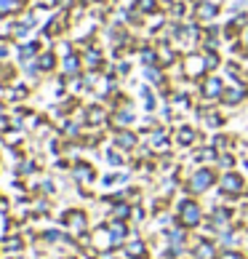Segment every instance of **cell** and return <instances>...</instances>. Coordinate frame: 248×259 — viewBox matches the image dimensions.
I'll list each match as a JSON object with an SVG mask.
<instances>
[{
	"mask_svg": "<svg viewBox=\"0 0 248 259\" xmlns=\"http://www.w3.org/2000/svg\"><path fill=\"white\" fill-rule=\"evenodd\" d=\"M219 185V168L216 166H192L184 174L182 182V193L184 195H195V198H203L208 193H214Z\"/></svg>",
	"mask_w": 248,
	"mask_h": 259,
	"instance_id": "obj_1",
	"label": "cell"
},
{
	"mask_svg": "<svg viewBox=\"0 0 248 259\" xmlns=\"http://www.w3.org/2000/svg\"><path fill=\"white\" fill-rule=\"evenodd\" d=\"M174 214H176V225H182L189 233L203 227V222H206V208L200 203V198H195V195L182 193V198L174 203Z\"/></svg>",
	"mask_w": 248,
	"mask_h": 259,
	"instance_id": "obj_2",
	"label": "cell"
},
{
	"mask_svg": "<svg viewBox=\"0 0 248 259\" xmlns=\"http://www.w3.org/2000/svg\"><path fill=\"white\" fill-rule=\"evenodd\" d=\"M203 35H206V27L197 22V19H184L179 32L171 37V43L176 46L182 54H189V51H200V43H203Z\"/></svg>",
	"mask_w": 248,
	"mask_h": 259,
	"instance_id": "obj_3",
	"label": "cell"
},
{
	"mask_svg": "<svg viewBox=\"0 0 248 259\" xmlns=\"http://www.w3.org/2000/svg\"><path fill=\"white\" fill-rule=\"evenodd\" d=\"M224 89H227L224 75L222 72H208L203 80L195 83V97H197V102H206V104H222Z\"/></svg>",
	"mask_w": 248,
	"mask_h": 259,
	"instance_id": "obj_4",
	"label": "cell"
},
{
	"mask_svg": "<svg viewBox=\"0 0 248 259\" xmlns=\"http://www.w3.org/2000/svg\"><path fill=\"white\" fill-rule=\"evenodd\" d=\"M245 187H248V177L240 174L237 168H232V171H219V185H216V190H222L230 203H232V200L245 198Z\"/></svg>",
	"mask_w": 248,
	"mask_h": 259,
	"instance_id": "obj_5",
	"label": "cell"
},
{
	"mask_svg": "<svg viewBox=\"0 0 248 259\" xmlns=\"http://www.w3.org/2000/svg\"><path fill=\"white\" fill-rule=\"evenodd\" d=\"M171 137H174V147L176 150H192L197 147L203 139V128L195 126V123H187V120H179L176 126H171Z\"/></svg>",
	"mask_w": 248,
	"mask_h": 259,
	"instance_id": "obj_6",
	"label": "cell"
},
{
	"mask_svg": "<svg viewBox=\"0 0 248 259\" xmlns=\"http://www.w3.org/2000/svg\"><path fill=\"white\" fill-rule=\"evenodd\" d=\"M245 104H248V80L227 83L224 97H222V104H219V107L227 110V112H237L240 107H245Z\"/></svg>",
	"mask_w": 248,
	"mask_h": 259,
	"instance_id": "obj_7",
	"label": "cell"
},
{
	"mask_svg": "<svg viewBox=\"0 0 248 259\" xmlns=\"http://www.w3.org/2000/svg\"><path fill=\"white\" fill-rule=\"evenodd\" d=\"M144 142L152 147V152L160 158V155H168V152H174V137H171V126H155L147 137H144Z\"/></svg>",
	"mask_w": 248,
	"mask_h": 259,
	"instance_id": "obj_8",
	"label": "cell"
},
{
	"mask_svg": "<svg viewBox=\"0 0 248 259\" xmlns=\"http://www.w3.org/2000/svg\"><path fill=\"white\" fill-rule=\"evenodd\" d=\"M222 248H219L214 235H197L189 241V259H219Z\"/></svg>",
	"mask_w": 248,
	"mask_h": 259,
	"instance_id": "obj_9",
	"label": "cell"
},
{
	"mask_svg": "<svg viewBox=\"0 0 248 259\" xmlns=\"http://www.w3.org/2000/svg\"><path fill=\"white\" fill-rule=\"evenodd\" d=\"M224 14V0H195L192 3V19L200 24L219 22V16Z\"/></svg>",
	"mask_w": 248,
	"mask_h": 259,
	"instance_id": "obj_10",
	"label": "cell"
},
{
	"mask_svg": "<svg viewBox=\"0 0 248 259\" xmlns=\"http://www.w3.org/2000/svg\"><path fill=\"white\" fill-rule=\"evenodd\" d=\"M182 70H184V78L189 83H197L208 75V67H206V59L200 51H189V54H182Z\"/></svg>",
	"mask_w": 248,
	"mask_h": 259,
	"instance_id": "obj_11",
	"label": "cell"
},
{
	"mask_svg": "<svg viewBox=\"0 0 248 259\" xmlns=\"http://www.w3.org/2000/svg\"><path fill=\"white\" fill-rule=\"evenodd\" d=\"M59 222H62V227H64L72 238L88 233V214H85L83 208H67L64 214L59 217Z\"/></svg>",
	"mask_w": 248,
	"mask_h": 259,
	"instance_id": "obj_12",
	"label": "cell"
},
{
	"mask_svg": "<svg viewBox=\"0 0 248 259\" xmlns=\"http://www.w3.org/2000/svg\"><path fill=\"white\" fill-rule=\"evenodd\" d=\"M197 126L203 128V131H211V134L224 131V126H227V110H222L219 104L208 107V112H203V115L197 118Z\"/></svg>",
	"mask_w": 248,
	"mask_h": 259,
	"instance_id": "obj_13",
	"label": "cell"
},
{
	"mask_svg": "<svg viewBox=\"0 0 248 259\" xmlns=\"http://www.w3.org/2000/svg\"><path fill=\"white\" fill-rule=\"evenodd\" d=\"M120 254H123V259H150V243L139 235V230H133L131 238L123 243Z\"/></svg>",
	"mask_w": 248,
	"mask_h": 259,
	"instance_id": "obj_14",
	"label": "cell"
},
{
	"mask_svg": "<svg viewBox=\"0 0 248 259\" xmlns=\"http://www.w3.org/2000/svg\"><path fill=\"white\" fill-rule=\"evenodd\" d=\"M136 123H139V112H136V107H133V102H126L123 107L112 110V115H110V126L112 128H133Z\"/></svg>",
	"mask_w": 248,
	"mask_h": 259,
	"instance_id": "obj_15",
	"label": "cell"
},
{
	"mask_svg": "<svg viewBox=\"0 0 248 259\" xmlns=\"http://www.w3.org/2000/svg\"><path fill=\"white\" fill-rule=\"evenodd\" d=\"M141 145V134L133 128H112V147L123 152H133Z\"/></svg>",
	"mask_w": 248,
	"mask_h": 259,
	"instance_id": "obj_16",
	"label": "cell"
},
{
	"mask_svg": "<svg viewBox=\"0 0 248 259\" xmlns=\"http://www.w3.org/2000/svg\"><path fill=\"white\" fill-rule=\"evenodd\" d=\"M155 49H158V64L163 67V70H171V67H176L182 62V51H179L171 40H155Z\"/></svg>",
	"mask_w": 248,
	"mask_h": 259,
	"instance_id": "obj_17",
	"label": "cell"
},
{
	"mask_svg": "<svg viewBox=\"0 0 248 259\" xmlns=\"http://www.w3.org/2000/svg\"><path fill=\"white\" fill-rule=\"evenodd\" d=\"M91 251H96V254L118 251V248H115V243H112V235H110V227H107V222H104V225H99V227L91 233Z\"/></svg>",
	"mask_w": 248,
	"mask_h": 259,
	"instance_id": "obj_18",
	"label": "cell"
},
{
	"mask_svg": "<svg viewBox=\"0 0 248 259\" xmlns=\"http://www.w3.org/2000/svg\"><path fill=\"white\" fill-rule=\"evenodd\" d=\"M214 238H216V243H219L222 251H227V248H243V227H237V225L216 233Z\"/></svg>",
	"mask_w": 248,
	"mask_h": 259,
	"instance_id": "obj_19",
	"label": "cell"
},
{
	"mask_svg": "<svg viewBox=\"0 0 248 259\" xmlns=\"http://www.w3.org/2000/svg\"><path fill=\"white\" fill-rule=\"evenodd\" d=\"M189 152H192V155H189V158H192V166H214L216 158H219V152H216L211 145H208V139L200 142V145L192 147Z\"/></svg>",
	"mask_w": 248,
	"mask_h": 259,
	"instance_id": "obj_20",
	"label": "cell"
},
{
	"mask_svg": "<svg viewBox=\"0 0 248 259\" xmlns=\"http://www.w3.org/2000/svg\"><path fill=\"white\" fill-rule=\"evenodd\" d=\"M107 227H110V235H112V243H115V248L120 251L123 243L131 238V222H123V219H107Z\"/></svg>",
	"mask_w": 248,
	"mask_h": 259,
	"instance_id": "obj_21",
	"label": "cell"
},
{
	"mask_svg": "<svg viewBox=\"0 0 248 259\" xmlns=\"http://www.w3.org/2000/svg\"><path fill=\"white\" fill-rule=\"evenodd\" d=\"M72 179L78 182L80 187H88L96 182V168L91 166V163H85V160H78V163H72Z\"/></svg>",
	"mask_w": 248,
	"mask_h": 259,
	"instance_id": "obj_22",
	"label": "cell"
},
{
	"mask_svg": "<svg viewBox=\"0 0 248 259\" xmlns=\"http://www.w3.org/2000/svg\"><path fill=\"white\" fill-rule=\"evenodd\" d=\"M110 115H112V110L104 107V104H88L83 110V120L88 126H102V123H110Z\"/></svg>",
	"mask_w": 248,
	"mask_h": 259,
	"instance_id": "obj_23",
	"label": "cell"
},
{
	"mask_svg": "<svg viewBox=\"0 0 248 259\" xmlns=\"http://www.w3.org/2000/svg\"><path fill=\"white\" fill-rule=\"evenodd\" d=\"M141 78H144V83L155 85V89H160V85H166L171 78H168V70H163L160 64H152V67H141Z\"/></svg>",
	"mask_w": 248,
	"mask_h": 259,
	"instance_id": "obj_24",
	"label": "cell"
},
{
	"mask_svg": "<svg viewBox=\"0 0 248 259\" xmlns=\"http://www.w3.org/2000/svg\"><path fill=\"white\" fill-rule=\"evenodd\" d=\"M235 134H227V131H216L208 137V145H211L216 152H235Z\"/></svg>",
	"mask_w": 248,
	"mask_h": 259,
	"instance_id": "obj_25",
	"label": "cell"
},
{
	"mask_svg": "<svg viewBox=\"0 0 248 259\" xmlns=\"http://www.w3.org/2000/svg\"><path fill=\"white\" fill-rule=\"evenodd\" d=\"M243 70H245V64H243V62L230 59V56H227V62H224V67H222V75H224V80H227V83H240V80H245Z\"/></svg>",
	"mask_w": 248,
	"mask_h": 259,
	"instance_id": "obj_26",
	"label": "cell"
},
{
	"mask_svg": "<svg viewBox=\"0 0 248 259\" xmlns=\"http://www.w3.org/2000/svg\"><path fill=\"white\" fill-rule=\"evenodd\" d=\"M131 211H133V203L131 200H118L107 208V219H123V222H131Z\"/></svg>",
	"mask_w": 248,
	"mask_h": 259,
	"instance_id": "obj_27",
	"label": "cell"
},
{
	"mask_svg": "<svg viewBox=\"0 0 248 259\" xmlns=\"http://www.w3.org/2000/svg\"><path fill=\"white\" fill-rule=\"evenodd\" d=\"M0 248H3L8 256H16V254H22V251H24V238H22V235H14V233H6V238H3V243H0Z\"/></svg>",
	"mask_w": 248,
	"mask_h": 259,
	"instance_id": "obj_28",
	"label": "cell"
},
{
	"mask_svg": "<svg viewBox=\"0 0 248 259\" xmlns=\"http://www.w3.org/2000/svg\"><path fill=\"white\" fill-rule=\"evenodd\" d=\"M104 160H107V166L112 168H123V166H128L131 158H128V152H123L118 147H107V152H104Z\"/></svg>",
	"mask_w": 248,
	"mask_h": 259,
	"instance_id": "obj_29",
	"label": "cell"
},
{
	"mask_svg": "<svg viewBox=\"0 0 248 259\" xmlns=\"http://www.w3.org/2000/svg\"><path fill=\"white\" fill-rule=\"evenodd\" d=\"M200 54H203V59H206L208 72H222V67H224V62H227L224 51H200Z\"/></svg>",
	"mask_w": 248,
	"mask_h": 259,
	"instance_id": "obj_30",
	"label": "cell"
},
{
	"mask_svg": "<svg viewBox=\"0 0 248 259\" xmlns=\"http://www.w3.org/2000/svg\"><path fill=\"white\" fill-rule=\"evenodd\" d=\"M131 3L136 6L144 16H152V14L163 11V3H160V0H131Z\"/></svg>",
	"mask_w": 248,
	"mask_h": 259,
	"instance_id": "obj_31",
	"label": "cell"
},
{
	"mask_svg": "<svg viewBox=\"0 0 248 259\" xmlns=\"http://www.w3.org/2000/svg\"><path fill=\"white\" fill-rule=\"evenodd\" d=\"M214 166L219 171H232V168H237V155H235V152H219V158H216Z\"/></svg>",
	"mask_w": 248,
	"mask_h": 259,
	"instance_id": "obj_32",
	"label": "cell"
},
{
	"mask_svg": "<svg viewBox=\"0 0 248 259\" xmlns=\"http://www.w3.org/2000/svg\"><path fill=\"white\" fill-rule=\"evenodd\" d=\"M224 37H211L203 35V43H200V51H224Z\"/></svg>",
	"mask_w": 248,
	"mask_h": 259,
	"instance_id": "obj_33",
	"label": "cell"
},
{
	"mask_svg": "<svg viewBox=\"0 0 248 259\" xmlns=\"http://www.w3.org/2000/svg\"><path fill=\"white\" fill-rule=\"evenodd\" d=\"M224 14H248V0H230V3H224Z\"/></svg>",
	"mask_w": 248,
	"mask_h": 259,
	"instance_id": "obj_34",
	"label": "cell"
},
{
	"mask_svg": "<svg viewBox=\"0 0 248 259\" xmlns=\"http://www.w3.org/2000/svg\"><path fill=\"white\" fill-rule=\"evenodd\" d=\"M144 219H147V211H144V206L141 203H133V211H131V222L133 225H144Z\"/></svg>",
	"mask_w": 248,
	"mask_h": 259,
	"instance_id": "obj_35",
	"label": "cell"
},
{
	"mask_svg": "<svg viewBox=\"0 0 248 259\" xmlns=\"http://www.w3.org/2000/svg\"><path fill=\"white\" fill-rule=\"evenodd\" d=\"M203 27H206V35L224 37V24H222V22H211V24H203Z\"/></svg>",
	"mask_w": 248,
	"mask_h": 259,
	"instance_id": "obj_36",
	"label": "cell"
},
{
	"mask_svg": "<svg viewBox=\"0 0 248 259\" xmlns=\"http://www.w3.org/2000/svg\"><path fill=\"white\" fill-rule=\"evenodd\" d=\"M219 259H248V251H245V248H243V251H240V248H227V251H222Z\"/></svg>",
	"mask_w": 248,
	"mask_h": 259,
	"instance_id": "obj_37",
	"label": "cell"
},
{
	"mask_svg": "<svg viewBox=\"0 0 248 259\" xmlns=\"http://www.w3.org/2000/svg\"><path fill=\"white\" fill-rule=\"evenodd\" d=\"M54 67H56V56H54V54H43V56H40V70H43V72H51Z\"/></svg>",
	"mask_w": 248,
	"mask_h": 259,
	"instance_id": "obj_38",
	"label": "cell"
},
{
	"mask_svg": "<svg viewBox=\"0 0 248 259\" xmlns=\"http://www.w3.org/2000/svg\"><path fill=\"white\" fill-rule=\"evenodd\" d=\"M115 75H118V78H126V75H131V62H128V59H120V62L115 64Z\"/></svg>",
	"mask_w": 248,
	"mask_h": 259,
	"instance_id": "obj_39",
	"label": "cell"
},
{
	"mask_svg": "<svg viewBox=\"0 0 248 259\" xmlns=\"http://www.w3.org/2000/svg\"><path fill=\"white\" fill-rule=\"evenodd\" d=\"M118 185V171H110V174H102V187H115Z\"/></svg>",
	"mask_w": 248,
	"mask_h": 259,
	"instance_id": "obj_40",
	"label": "cell"
},
{
	"mask_svg": "<svg viewBox=\"0 0 248 259\" xmlns=\"http://www.w3.org/2000/svg\"><path fill=\"white\" fill-rule=\"evenodd\" d=\"M131 182V171H118V185H128Z\"/></svg>",
	"mask_w": 248,
	"mask_h": 259,
	"instance_id": "obj_41",
	"label": "cell"
},
{
	"mask_svg": "<svg viewBox=\"0 0 248 259\" xmlns=\"http://www.w3.org/2000/svg\"><path fill=\"white\" fill-rule=\"evenodd\" d=\"M243 248H245V251H248V227L243 230Z\"/></svg>",
	"mask_w": 248,
	"mask_h": 259,
	"instance_id": "obj_42",
	"label": "cell"
},
{
	"mask_svg": "<svg viewBox=\"0 0 248 259\" xmlns=\"http://www.w3.org/2000/svg\"><path fill=\"white\" fill-rule=\"evenodd\" d=\"M245 198H248V187H245Z\"/></svg>",
	"mask_w": 248,
	"mask_h": 259,
	"instance_id": "obj_43",
	"label": "cell"
}]
</instances>
